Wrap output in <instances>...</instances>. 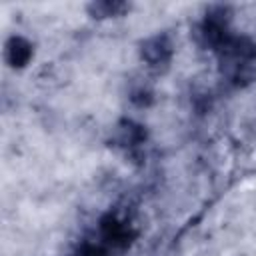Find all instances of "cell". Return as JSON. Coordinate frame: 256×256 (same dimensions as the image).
Segmentation results:
<instances>
[{
	"instance_id": "1",
	"label": "cell",
	"mask_w": 256,
	"mask_h": 256,
	"mask_svg": "<svg viewBox=\"0 0 256 256\" xmlns=\"http://www.w3.org/2000/svg\"><path fill=\"white\" fill-rule=\"evenodd\" d=\"M142 56H144V60L148 62V66L160 70V66H162V68L168 66L170 56H172V50H170V44H168V40H166L164 36H162V38L156 36V38H152V40H148V42L144 44Z\"/></svg>"
},
{
	"instance_id": "2",
	"label": "cell",
	"mask_w": 256,
	"mask_h": 256,
	"mask_svg": "<svg viewBox=\"0 0 256 256\" xmlns=\"http://www.w3.org/2000/svg\"><path fill=\"white\" fill-rule=\"evenodd\" d=\"M4 56H6V62H8L12 68H22V66H26L28 60L32 58V46H30L24 38L14 36V38H10V40L6 42V52H4Z\"/></svg>"
},
{
	"instance_id": "3",
	"label": "cell",
	"mask_w": 256,
	"mask_h": 256,
	"mask_svg": "<svg viewBox=\"0 0 256 256\" xmlns=\"http://www.w3.org/2000/svg\"><path fill=\"white\" fill-rule=\"evenodd\" d=\"M102 234H104V240L112 246H126L130 244V238L134 236L124 222H118L112 216L102 222Z\"/></svg>"
},
{
	"instance_id": "4",
	"label": "cell",
	"mask_w": 256,
	"mask_h": 256,
	"mask_svg": "<svg viewBox=\"0 0 256 256\" xmlns=\"http://www.w3.org/2000/svg\"><path fill=\"white\" fill-rule=\"evenodd\" d=\"M124 8H126V4H120V2H100V4H92L90 6L94 16H116Z\"/></svg>"
},
{
	"instance_id": "5",
	"label": "cell",
	"mask_w": 256,
	"mask_h": 256,
	"mask_svg": "<svg viewBox=\"0 0 256 256\" xmlns=\"http://www.w3.org/2000/svg\"><path fill=\"white\" fill-rule=\"evenodd\" d=\"M80 256H108L104 246H96V244H86L80 252Z\"/></svg>"
}]
</instances>
